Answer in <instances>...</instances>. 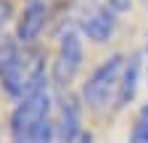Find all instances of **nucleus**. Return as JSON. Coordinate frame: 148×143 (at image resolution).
Instances as JSON below:
<instances>
[{"instance_id":"nucleus-1","label":"nucleus","mask_w":148,"mask_h":143,"mask_svg":"<svg viewBox=\"0 0 148 143\" xmlns=\"http://www.w3.org/2000/svg\"><path fill=\"white\" fill-rule=\"evenodd\" d=\"M0 85L13 98H27L45 85V61L34 45L0 34Z\"/></svg>"},{"instance_id":"nucleus-2","label":"nucleus","mask_w":148,"mask_h":143,"mask_svg":"<svg viewBox=\"0 0 148 143\" xmlns=\"http://www.w3.org/2000/svg\"><path fill=\"white\" fill-rule=\"evenodd\" d=\"M56 122L50 114L48 85L21 98L11 117V143H53Z\"/></svg>"},{"instance_id":"nucleus-3","label":"nucleus","mask_w":148,"mask_h":143,"mask_svg":"<svg viewBox=\"0 0 148 143\" xmlns=\"http://www.w3.org/2000/svg\"><path fill=\"white\" fill-rule=\"evenodd\" d=\"M124 66H127V58L116 53V56H108L87 77V82L82 85V101L90 106V109L101 111V109L108 106V101H119Z\"/></svg>"},{"instance_id":"nucleus-4","label":"nucleus","mask_w":148,"mask_h":143,"mask_svg":"<svg viewBox=\"0 0 148 143\" xmlns=\"http://www.w3.org/2000/svg\"><path fill=\"white\" fill-rule=\"evenodd\" d=\"M82 32L77 24H64L58 32V48H56V61H53V80L56 85L66 87L77 72L82 69Z\"/></svg>"},{"instance_id":"nucleus-5","label":"nucleus","mask_w":148,"mask_h":143,"mask_svg":"<svg viewBox=\"0 0 148 143\" xmlns=\"http://www.w3.org/2000/svg\"><path fill=\"white\" fill-rule=\"evenodd\" d=\"M77 29L92 43H106L116 29V11L108 3H90L82 6V11L77 13Z\"/></svg>"},{"instance_id":"nucleus-6","label":"nucleus","mask_w":148,"mask_h":143,"mask_svg":"<svg viewBox=\"0 0 148 143\" xmlns=\"http://www.w3.org/2000/svg\"><path fill=\"white\" fill-rule=\"evenodd\" d=\"M50 16V6H27L21 19L16 24V40L21 45H34V40L42 34Z\"/></svg>"},{"instance_id":"nucleus-7","label":"nucleus","mask_w":148,"mask_h":143,"mask_svg":"<svg viewBox=\"0 0 148 143\" xmlns=\"http://www.w3.org/2000/svg\"><path fill=\"white\" fill-rule=\"evenodd\" d=\"M82 130H79V106L74 98H64L58 106V119H56V135L64 143H71Z\"/></svg>"},{"instance_id":"nucleus-8","label":"nucleus","mask_w":148,"mask_h":143,"mask_svg":"<svg viewBox=\"0 0 148 143\" xmlns=\"http://www.w3.org/2000/svg\"><path fill=\"white\" fill-rule=\"evenodd\" d=\"M138 77H140V58L132 56L127 58V66H124V77H122V90H119V101L116 106H124L135 98V90H138Z\"/></svg>"},{"instance_id":"nucleus-9","label":"nucleus","mask_w":148,"mask_h":143,"mask_svg":"<svg viewBox=\"0 0 148 143\" xmlns=\"http://www.w3.org/2000/svg\"><path fill=\"white\" fill-rule=\"evenodd\" d=\"M130 143H148V103L140 106V111H138V117L132 122Z\"/></svg>"},{"instance_id":"nucleus-10","label":"nucleus","mask_w":148,"mask_h":143,"mask_svg":"<svg viewBox=\"0 0 148 143\" xmlns=\"http://www.w3.org/2000/svg\"><path fill=\"white\" fill-rule=\"evenodd\" d=\"M13 19V11H11V3L8 0H0V32H3Z\"/></svg>"},{"instance_id":"nucleus-11","label":"nucleus","mask_w":148,"mask_h":143,"mask_svg":"<svg viewBox=\"0 0 148 143\" xmlns=\"http://www.w3.org/2000/svg\"><path fill=\"white\" fill-rule=\"evenodd\" d=\"M106 3L114 8L116 13H124V11H130V8H132V0H106Z\"/></svg>"},{"instance_id":"nucleus-12","label":"nucleus","mask_w":148,"mask_h":143,"mask_svg":"<svg viewBox=\"0 0 148 143\" xmlns=\"http://www.w3.org/2000/svg\"><path fill=\"white\" fill-rule=\"evenodd\" d=\"M71 143H92V135H90V133H79Z\"/></svg>"},{"instance_id":"nucleus-13","label":"nucleus","mask_w":148,"mask_h":143,"mask_svg":"<svg viewBox=\"0 0 148 143\" xmlns=\"http://www.w3.org/2000/svg\"><path fill=\"white\" fill-rule=\"evenodd\" d=\"M53 0H27V6H50Z\"/></svg>"}]
</instances>
